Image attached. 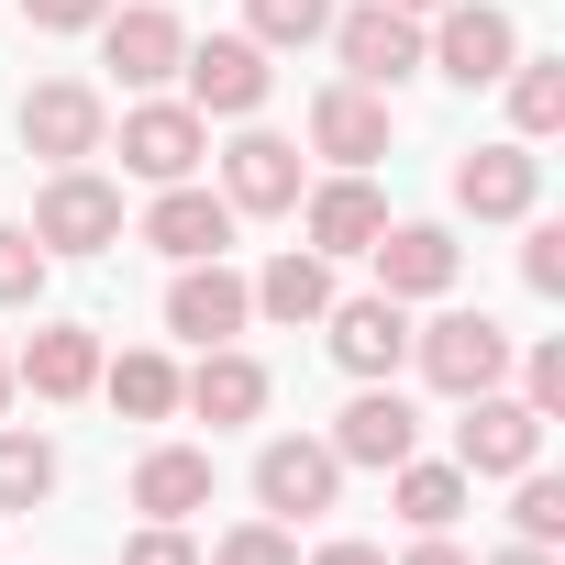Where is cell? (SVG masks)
I'll return each instance as SVG.
<instances>
[{"mask_svg": "<svg viewBox=\"0 0 565 565\" xmlns=\"http://www.w3.org/2000/svg\"><path fill=\"white\" fill-rule=\"evenodd\" d=\"M200 156H211V122L189 100H134L122 111V178L178 189V178H200Z\"/></svg>", "mask_w": 565, "mask_h": 565, "instance_id": "cell-8", "label": "cell"}, {"mask_svg": "<svg viewBox=\"0 0 565 565\" xmlns=\"http://www.w3.org/2000/svg\"><path fill=\"white\" fill-rule=\"evenodd\" d=\"M100 12H111V0H23L34 34H100Z\"/></svg>", "mask_w": 565, "mask_h": 565, "instance_id": "cell-35", "label": "cell"}, {"mask_svg": "<svg viewBox=\"0 0 565 565\" xmlns=\"http://www.w3.org/2000/svg\"><path fill=\"white\" fill-rule=\"evenodd\" d=\"M56 499V444L45 433H0V510H45Z\"/></svg>", "mask_w": 565, "mask_h": 565, "instance_id": "cell-28", "label": "cell"}, {"mask_svg": "<svg viewBox=\"0 0 565 565\" xmlns=\"http://www.w3.org/2000/svg\"><path fill=\"white\" fill-rule=\"evenodd\" d=\"M134 510H145V521H189V510H211V455H200V444H156V455L134 466Z\"/></svg>", "mask_w": 565, "mask_h": 565, "instance_id": "cell-23", "label": "cell"}, {"mask_svg": "<svg viewBox=\"0 0 565 565\" xmlns=\"http://www.w3.org/2000/svg\"><path fill=\"white\" fill-rule=\"evenodd\" d=\"M388 499H399V521H411V532H455V510L477 499V477H466V466H422V455H411V466H388Z\"/></svg>", "mask_w": 565, "mask_h": 565, "instance_id": "cell-24", "label": "cell"}, {"mask_svg": "<svg viewBox=\"0 0 565 565\" xmlns=\"http://www.w3.org/2000/svg\"><path fill=\"white\" fill-rule=\"evenodd\" d=\"M12 134H23V156H45V167H89V156L111 145V100H100L89 78H34L23 111H12Z\"/></svg>", "mask_w": 565, "mask_h": 565, "instance_id": "cell-1", "label": "cell"}, {"mask_svg": "<svg viewBox=\"0 0 565 565\" xmlns=\"http://www.w3.org/2000/svg\"><path fill=\"white\" fill-rule=\"evenodd\" d=\"M366 255H377V300H444L455 266H466V244H455L444 222H388Z\"/></svg>", "mask_w": 565, "mask_h": 565, "instance_id": "cell-14", "label": "cell"}, {"mask_svg": "<svg viewBox=\"0 0 565 565\" xmlns=\"http://www.w3.org/2000/svg\"><path fill=\"white\" fill-rule=\"evenodd\" d=\"M311 565H388V554H377V543H322Z\"/></svg>", "mask_w": 565, "mask_h": 565, "instance_id": "cell-36", "label": "cell"}, {"mask_svg": "<svg viewBox=\"0 0 565 565\" xmlns=\"http://www.w3.org/2000/svg\"><path fill=\"white\" fill-rule=\"evenodd\" d=\"M145 244H156V255H178V266H200V255H222V244H233V200H222V189H200V178H178V189H156Z\"/></svg>", "mask_w": 565, "mask_h": 565, "instance_id": "cell-19", "label": "cell"}, {"mask_svg": "<svg viewBox=\"0 0 565 565\" xmlns=\"http://www.w3.org/2000/svg\"><path fill=\"white\" fill-rule=\"evenodd\" d=\"M100 388H111V411H122V422H167V411H178V366H167L156 344L100 355Z\"/></svg>", "mask_w": 565, "mask_h": 565, "instance_id": "cell-26", "label": "cell"}, {"mask_svg": "<svg viewBox=\"0 0 565 565\" xmlns=\"http://www.w3.org/2000/svg\"><path fill=\"white\" fill-rule=\"evenodd\" d=\"M488 565H554V543H510V554H488Z\"/></svg>", "mask_w": 565, "mask_h": 565, "instance_id": "cell-38", "label": "cell"}, {"mask_svg": "<svg viewBox=\"0 0 565 565\" xmlns=\"http://www.w3.org/2000/svg\"><path fill=\"white\" fill-rule=\"evenodd\" d=\"M388 89H355V78H333V89H311V145L333 156V167H377L388 156Z\"/></svg>", "mask_w": 565, "mask_h": 565, "instance_id": "cell-17", "label": "cell"}, {"mask_svg": "<svg viewBox=\"0 0 565 565\" xmlns=\"http://www.w3.org/2000/svg\"><path fill=\"white\" fill-rule=\"evenodd\" d=\"M333 499H344V455H333V444L277 433V444L255 455V510H266V521H311V510H333Z\"/></svg>", "mask_w": 565, "mask_h": 565, "instance_id": "cell-9", "label": "cell"}, {"mask_svg": "<svg viewBox=\"0 0 565 565\" xmlns=\"http://www.w3.org/2000/svg\"><path fill=\"white\" fill-rule=\"evenodd\" d=\"M178 78H189V111H200V122H255L266 89H277V67H266L255 34H211V45H189Z\"/></svg>", "mask_w": 565, "mask_h": 565, "instance_id": "cell-4", "label": "cell"}, {"mask_svg": "<svg viewBox=\"0 0 565 565\" xmlns=\"http://www.w3.org/2000/svg\"><path fill=\"white\" fill-rule=\"evenodd\" d=\"M532 200H543V156H532L521 134L455 156V211H466V222H532Z\"/></svg>", "mask_w": 565, "mask_h": 565, "instance_id": "cell-10", "label": "cell"}, {"mask_svg": "<svg viewBox=\"0 0 565 565\" xmlns=\"http://www.w3.org/2000/svg\"><path fill=\"white\" fill-rule=\"evenodd\" d=\"M300 233H311V255H366L388 233V200L366 189V167H344V178L300 189Z\"/></svg>", "mask_w": 565, "mask_h": 565, "instance_id": "cell-18", "label": "cell"}, {"mask_svg": "<svg viewBox=\"0 0 565 565\" xmlns=\"http://www.w3.org/2000/svg\"><path fill=\"white\" fill-rule=\"evenodd\" d=\"M0 411H12V355H0Z\"/></svg>", "mask_w": 565, "mask_h": 565, "instance_id": "cell-40", "label": "cell"}, {"mask_svg": "<svg viewBox=\"0 0 565 565\" xmlns=\"http://www.w3.org/2000/svg\"><path fill=\"white\" fill-rule=\"evenodd\" d=\"M510 134L521 145H543V134H565V56H510Z\"/></svg>", "mask_w": 565, "mask_h": 565, "instance_id": "cell-25", "label": "cell"}, {"mask_svg": "<svg viewBox=\"0 0 565 565\" xmlns=\"http://www.w3.org/2000/svg\"><path fill=\"white\" fill-rule=\"evenodd\" d=\"M244 322H255V289H244L222 255H200V266L167 277V333H189V344H233Z\"/></svg>", "mask_w": 565, "mask_h": 565, "instance_id": "cell-15", "label": "cell"}, {"mask_svg": "<svg viewBox=\"0 0 565 565\" xmlns=\"http://www.w3.org/2000/svg\"><path fill=\"white\" fill-rule=\"evenodd\" d=\"M45 255H111L122 244V189L100 178V167H56L45 189H34V222H23Z\"/></svg>", "mask_w": 565, "mask_h": 565, "instance_id": "cell-2", "label": "cell"}, {"mask_svg": "<svg viewBox=\"0 0 565 565\" xmlns=\"http://www.w3.org/2000/svg\"><path fill=\"white\" fill-rule=\"evenodd\" d=\"M45 277H56V255H45L23 222H0V311H34V300H45Z\"/></svg>", "mask_w": 565, "mask_h": 565, "instance_id": "cell-29", "label": "cell"}, {"mask_svg": "<svg viewBox=\"0 0 565 565\" xmlns=\"http://www.w3.org/2000/svg\"><path fill=\"white\" fill-rule=\"evenodd\" d=\"M388 12H411V23H422V12H444V0H388Z\"/></svg>", "mask_w": 565, "mask_h": 565, "instance_id": "cell-39", "label": "cell"}, {"mask_svg": "<svg viewBox=\"0 0 565 565\" xmlns=\"http://www.w3.org/2000/svg\"><path fill=\"white\" fill-rule=\"evenodd\" d=\"M521 399H532L543 422L565 411V344H532V355H521Z\"/></svg>", "mask_w": 565, "mask_h": 565, "instance_id": "cell-33", "label": "cell"}, {"mask_svg": "<svg viewBox=\"0 0 565 565\" xmlns=\"http://www.w3.org/2000/svg\"><path fill=\"white\" fill-rule=\"evenodd\" d=\"M122 565H200V543H189L178 521H145V532L122 543Z\"/></svg>", "mask_w": 565, "mask_h": 565, "instance_id": "cell-34", "label": "cell"}, {"mask_svg": "<svg viewBox=\"0 0 565 565\" xmlns=\"http://www.w3.org/2000/svg\"><path fill=\"white\" fill-rule=\"evenodd\" d=\"M178 56H189V23L167 12V0H111V12H100V67L122 89H167Z\"/></svg>", "mask_w": 565, "mask_h": 565, "instance_id": "cell-7", "label": "cell"}, {"mask_svg": "<svg viewBox=\"0 0 565 565\" xmlns=\"http://www.w3.org/2000/svg\"><path fill=\"white\" fill-rule=\"evenodd\" d=\"M322 444H333L344 466H377V477H388V466H411V455H422V411H411V399H399L388 377H366V388L344 399V422H333Z\"/></svg>", "mask_w": 565, "mask_h": 565, "instance_id": "cell-13", "label": "cell"}, {"mask_svg": "<svg viewBox=\"0 0 565 565\" xmlns=\"http://www.w3.org/2000/svg\"><path fill=\"white\" fill-rule=\"evenodd\" d=\"M411 355H422V377H433L444 399L510 388V333H499L488 311H444V322H422V333H411Z\"/></svg>", "mask_w": 565, "mask_h": 565, "instance_id": "cell-5", "label": "cell"}, {"mask_svg": "<svg viewBox=\"0 0 565 565\" xmlns=\"http://www.w3.org/2000/svg\"><path fill=\"white\" fill-rule=\"evenodd\" d=\"M244 34H255L266 56H300V45L333 34V0H244Z\"/></svg>", "mask_w": 565, "mask_h": 565, "instance_id": "cell-27", "label": "cell"}, {"mask_svg": "<svg viewBox=\"0 0 565 565\" xmlns=\"http://www.w3.org/2000/svg\"><path fill=\"white\" fill-rule=\"evenodd\" d=\"M466 422H455V466L466 477H521V466H543V411L521 399V388H477V399H455Z\"/></svg>", "mask_w": 565, "mask_h": 565, "instance_id": "cell-6", "label": "cell"}, {"mask_svg": "<svg viewBox=\"0 0 565 565\" xmlns=\"http://www.w3.org/2000/svg\"><path fill=\"white\" fill-rule=\"evenodd\" d=\"M178 411H200L211 433H233V422L266 411V366H255L244 344H200V366L178 377Z\"/></svg>", "mask_w": 565, "mask_h": 565, "instance_id": "cell-20", "label": "cell"}, {"mask_svg": "<svg viewBox=\"0 0 565 565\" xmlns=\"http://www.w3.org/2000/svg\"><path fill=\"white\" fill-rule=\"evenodd\" d=\"M322 344H333V366H344L355 388H366V377H399V366H411V300H377V289H366V300H333V311H322Z\"/></svg>", "mask_w": 565, "mask_h": 565, "instance_id": "cell-11", "label": "cell"}, {"mask_svg": "<svg viewBox=\"0 0 565 565\" xmlns=\"http://www.w3.org/2000/svg\"><path fill=\"white\" fill-rule=\"evenodd\" d=\"M510 532H521V543H565V477L521 466V499H510Z\"/></svg>", "mask_w": 565, "mask_h": 565, "instance_id": "cell-30", "label": "cell"}, {"mask_svg": "<svg viewBox=\"0 0 565 565\" xmlns=\"http://www.w3.org/2000/svg\"><path fill=\"white\" fill-rule=\"evenodd\" d=\"M300 189H311V178H300V145H289V134H233V156H222L233 222H244V211H255V222H266V211H300Z\"/></svg>", "mask_w": 565, "mask_h": 565, "instance_id": "cell-16", "label": "cell"}, {"mask_svg": "<svg viewBox=\"0 0 565 565\" xmlns=\"http://www.w3.org/2000/svg\"><path fill=\"white\" fill-rule=\"evenodd\" d=\"M211 565H300V543H289V521H233L211 543Z\"/></svg>", "mask_w": 565, "mask_h": 565, "instance_id": "cell-31", "label": "cell"}, {"mask_svg": "<svg viewBox=\"0 0 565 565\" xmlns=\"http://www.w3.org/2000/svg\"><path fill=\"white\" fill-rule=\"evenodd\" d=\"M333 56H344L355 89H399V78H422V23L388 12V0H366V12H333Z\"/></svg>", "mask_w": 565, "mask_h": 565, "instance_id": "cell-12", "label": "cell"}, {"mask_svg": "<svg viewBox=\"0 0 565 565\" xmlns=\"http://www.w3.org/2000/svg\"><path fill=\"white\" fill-rule=\"evenodd\" d=\"M244 289H255V311L266 322H322L333 311V255H311V244H289V255H266V277H244Z\"/></svg>", "mask_w": 565, "mask_h": 565, "instance_id": "cell-22", "label": "cell"}, {"mask_svg": "<svg viewBox=\"0 0 565 565\" xmlns=\"http://www.w3.org/2000/svg\"><path fill=\"white\" fill-rule=\"evenodd\" d=\"M399 565H466V554H455V543H444V532H422V543H411V554H399Z\"/></svg>", "mask_w": 565, "mask_h": 565, "instance_id": "cell-37", "label": "cell"}, {"mask_svg": "<svg viewBox=\"0 0 565 565\" xmlns=\"http://www.w3.org/2000/svg\"><path fill=\"white\" fill-rule=\"evenodd\" d=\"M510 56H521V23L499 12V0H444L433 34H422V67H444L455 89H499Z\"/></svg>", "mask_w": 565, "mask_h": 565, "instance_id": "cell-3", "label": "cell"}, {"mask_svg": "<svg viewBox=\"0 0 565 565\" xmlns=\"http://www.w3.org/2000/svg\"><path fill=\"white\" fill-rule=\"evenodd\" d=\"M12 388H34V399H89V388H100V333H89V322H45V333L12 355Z\"/></svg>", "mask_w": 565, "mask_h": 565, "instance_id": "cell-21", "label": "cell"}, {"mask_svg": "<svg viewBox=\"0 0 565 565\" xmlns=\"http://www.w3.org/2000/svg\"><path fill=\"white\" fill-rule=\"evenodd\" d=\"M521 289L532 300H565V222H532L521 233Z\"/></svg>", "mask_w": 565, "mask_h": 565, "instance_id": "cell-32", "label": "cell"}]
</instances>
